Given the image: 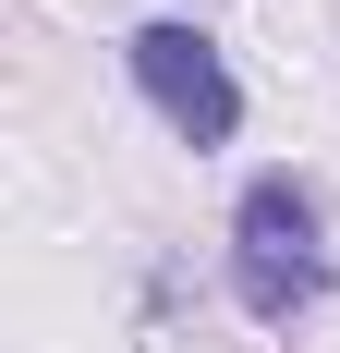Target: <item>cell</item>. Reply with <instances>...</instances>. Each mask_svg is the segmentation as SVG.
Listing matches in <instances>:
<instances>
[{"instance_id":"2","label":"cell","mask_w":340,"mask_h":353,"mask_svg":"<svg viewBox=\"0 0 340 353\" xmlns=\"http://www.w3.org/2000/svg\"><path fill=\"white\" fill-rule=\"evenodd\" d=\"M134 85L158 98V122H182L195 146H219L243 122V85H231V61H219V37L206 25H182V12H158V25H134Z\"/></svg>"},{"instance_id":"1","label":"cell","mask_w":340,"mask_h":353,"mask_svg":"<svg viewBox=\"0 0 340 353\" xmlns=\"http://www.w3.org/2000/svg\"><path fill=\"white\" fill-rule=\"evenodd\" d=\"M231 281L255 317H292V305H316L328 292V208H316L304 171H255L231 208Z\"/></svg>"}]
</instances>
